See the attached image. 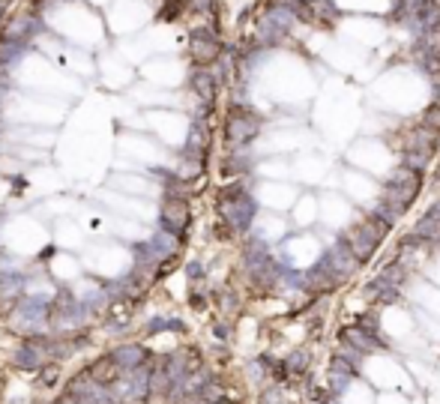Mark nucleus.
I'll return each instance as SVG.
<instances>
[{"label":"nucleus","mask_w":440,"mask_h":404,"mask_svg":"<svg viewBox=\"0 0 440 404\" xmlns=\"http://www.w3.org/2000/svg\"><path fill=\"white\" fill-rule=\"evenodd\" d=\"M386 234H389V228L383 222H377L374 216H366V219H359L357 225H350L342 239L350 246V251L359 258V263H369L377 255V249H381Z\"/></svg>","instance_id":"nucleus-1"},{"label":"nucleus","mask_w":440,"mask_h":404,"mask_svg":"<svg viewBox=\"0 0 440 404\" xmlns=\"http://www.w3.org/2000/svg\"><path fill=\"white\" fill-rule=\"evenodd\" d=\"M422 183H425L422 171H413L408 165H398V168L389 171L381 198L383 201H393V204H398L401 210H410V204L422 192Z\"/></svg>","instance_id":"nucleus-2"},{"label":"nucleus","mask_w":440,"mask_h":404,"mask_svg":"<svg viewBox=\"0 0 440 404\" xmlns=\"http://www.w3.org/2000/svg\"><path fill=\"white\" fill-rule=\"evenodd\" d=\"M386 347H389L386 338L371 335L357 323H345L342 330H338V353H345L347 360H354L359 365H362L366 357H374V353H381Z\"/></svg>","instance_id":"nucleus-3"},{"label":"nucleus","mask_w":440,"mask_h":404,"mask_svg":"<svg viewBox=\"0 0 440 404\" xmlns=\"http://www.w3.org/2000/svg\"><path fill=\"white\" fill-rule=\"evenodd\" d=\"M408 279V267L405 263H389V267L377 270L374 279L362 287V294H366L371 302H381V306H389V302H396L398 294H401V285Z\"/></svg>","instance_id":"nucleus-4"},{"label":"nucleus","mask_w":440,"mask_h":404,"mask_svg":"<svg viewBox=\"0 0 440 404\" xmlns=\"http://www.w3.org/2000/svg\"><path fill=\"white\" fill-rule=\"evenodd\" d=\"M321 263L335 275L338 285L350 282V279L357 275V270L362 267L359 258L354 255V251H350V246L345 243V239H335V243H330V249H326L323 255H321Z\"/></svg>","instance_id":"nucleus-5"},{"label":"nucleus","mask_w":440,"mask_h":404,"mask_svg":"<svg viewBox=\"0 0 440 404\" xmlns=\"http://www.w3.org/2000/svg\"><path fill=\"white\" fill-rule=\"evenodd\" d=\"M359 369L362 365L354 362V360H347L345 353H333L330 362H326V389L335 396V398H342L350 386H354V381L359 377Z\"/></svg>","instance_id":"nucleus-6"},{"label":"nucleus","mask_w":440,"mask_h":404,"mask_svg":"<svg viewBox=\"0 0 440 404\" xmlns=\"http://www.w3.org/2000/svg\"><path fill=\"white\" fill-rule=\"evenodd\" d=\"M258 132H261V117L255 114V111H246V108L231 111L228 129H225L231 144H249L251 138H258Z\"/></svg>","instance_id":"nucleus-7"},{"label":"nucleus","mask_w":440,"mask_h":404,"mask_svg":"<svg viewBox=\"0 0 440 404\" xmlns=\"http://www.w3.org/2000/svg\"><path fill=\"white\" fill-rule=\"evenodd\" d=\"M222 210H225V216L234 222L237 231H246L249 225H251V216H255V201H251L249 195H243L240 189H234V192L225 198Z\"/></svg>","instance_id":"nucleus-8"},{"label":"nucleus","mask_w":440,"mask_h":404,"mask_svg":"<svg viewBox=\"0 0 440 404\" xmlns=\"http://www.w3.org/2000/svg\"><path fill=\"white\" fill-rule=\"evenodd\" d=\"M338 282H335V275L323 267V263H311V267L303 273V290L311 297H323V294H330V290H335Z\"/></svg>","instance_id":"nucleus-9"},{"label":"nucleus","mask_w":440,"mask_h":404,"mask_svg":"<svg viewBox=\"0 0 440 404\" xmlns=\"http://www.w3.org/2000/svg\"><path fill=\"white\" fill-rule=\"evenodd\" d=\"M410 237H413V243H417L420 249H429V251H440V219H434V216H425L413 225V231H410Z\"/></svg>","instance_id":"nucleus-10"},{"label":"nucleus","mask_w":440,"mask_h":404,"mask_svg":"<svg viewBox=\"0 0 440 404\" xmlns=\"http://www.w3.org/2000/svg\"><path fill=\"white\" fill-rule=\"evenodd\" d=\"M311 369V353L306 347H297L291 350L287 357L282 360V372H285V381H299V377H306Z\"/></svg>","instance_id":"nucleus-11"},{"label":"nucleus","mask_w":440,"mask_h":404,"mask_svg":"<svg viewBox=\"0 0 440 404\" xmlns=\"http://www.w3.org/2000/svg\"><path fill=\"white\" fill-rule=\"evenodd\" d=\"M354 323H357V326H362V330H366V333H371V335H381V338H383V330H381V318H377V311L357 314V318H354Z\"/></svg>","instance_id":"nucleus-12"},{"label":"nucleus","mask_w":440,"mask_h":404,"mask_svg":"<svg viewBox=\"0 0 440 404\" xmlns=\"http://www.w3.org/2000/svg\"><path fill=\"white\" fill-rule=\"evenodd\" d=\"M420 126H422V129H429V132H437V135H440V105L425 108V114L420 117Z\"/></svg>","instance_id":"nucleus-13"},{"label":"nucleus","mask_w":440,"mask_h":404,"mask_svg":"<svg viewBox=\"0 0 440 404\" xmlns=\"http://www.w3.org/2000/svg\"><path fill=\"white\" fill-rule=\"evenodd\" d=\"M429 216H434V219H440V195L434 198V204H432V210H429Z\"/></svg>","instance_id":"nucleus-14"}]
</instances>
